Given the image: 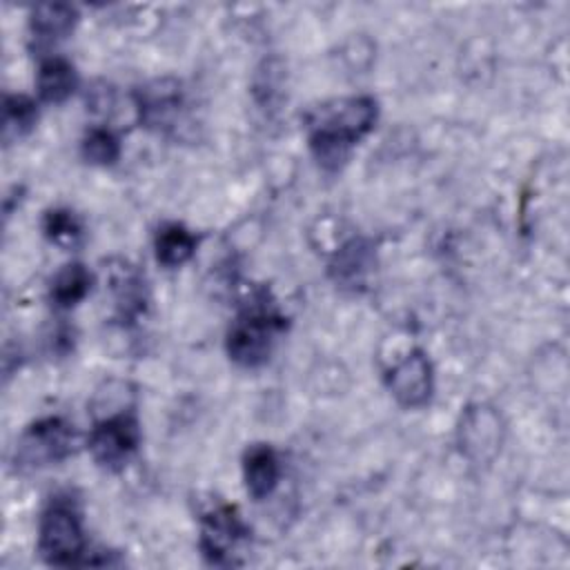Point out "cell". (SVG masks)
<instances>
[{
	"label": "cell",
	"mask_w": 570,
	"mask_h": 570,
	"mask_svg": "<svg viewBox=\"0 0 570 570\" xmlns=\"http://www.w3.org/2000/svg\"><path fill=\"white\" fill-rule=\"evenodd\" d=\"M376 100L370 96H352L325 102L307 116L309 149L318 165L336 171L352 147L374 127Z\"/></svg>",
	"instance_id": "obj_1"
},
{
	"label": "cell",
	"mask_w": 570,
	"mask_h": 570,
	"mask_svg": "<svg viewBox=\"0 0 570 570\" xmlns=\"http://www.w3.org/2000/svg\"><path fill=\"white\" fill-rule=\"evenodd\" d=\"M285 327L287 318L272 303L258 298L236 316L227 332L229 358L243 367L263 365Z\"/></svg>",
	"instance_id": "obj_2"
},
{
	"label": "cell",
	"mask_w": 570,
	"mask_h": 570,
	"mask_svg": "<svg viewBox=\"0 0 570 570\" xmlns=\"http://www.w3.org/2000/svg\"><path fill=\"white\" fill-rule=\"evenodd\" d=\"M87 541L82 517L71 497H53L40 517L38 550L51 566L82 563Z\"/></svg>",
	"instance_id": "obj_3"
},
{
	"label": "cell",
	"mask_w": 570,
	"mask_h": 570,
	"mask_svg": "<svg viewBox=\"0 0 570 570\" xmlns=\"http://www.w3.org/2000/svg\"><path fill=\"white\" fill-rule=\"evenodd\" d=\"M249 539L240 512L234 505H216L200 519V550L212 566H236L243 543Z\"/></svg>",
	"instance_id": "obj_4"
},
{
	"label": "cell",
	"mask_w": 570,
	"mask_h": 570,
	"mask_svg": "<svg viewBox=\"0 0 570 570\" xmlns=\"http://www.w3.org/2000/svg\"><path fill=\"white\" fill-rule=\"evenodd\" d=\"M76 432L60 416H47L27 428L16 448V461L20 468H42L62 461L73 452Z\"/></svg>",
	"instance_id": "obj_5"
},
{
	"label": "cell",
	"mask_w": 570,
	"mask_h": 570,
	"mask_svg": "<svg viewBox=\"0 0 570 570\" xmlns=\"http://www.w3.org/2000/svg\"><path fill=\"white\" fill-rule=\"evenodd\" d=\"M140 443V430L134 414H111L98 421L89 432V452L102 468H122Z\"/></svg>",
	"instance_id": "obj_6"
},
{
	"label": "cell",
	"mask_w": 570,
	"mask_h": 570,
	"mask_svg": "<svg viewBox=\"0 0 570 570\" xmlns=\"http://www.w3.org/2000/svg\"><path fill=\"white\" fill-rule=\"evenodd\" d=\"M387 387L403 407H423L434 390L430 358L421 350H412L387 372Z\"/></svg>",
	"instance_id": "obj_7"
},
{
	"label": "cell",
	"mask_w": 570,
	"mask_h": 570,
	"mask_svg": "<svg viewBox=\"0 0 570 570\" xmlns=\"http://www.w3.org/2000/svg\"><path fill=\"white\" fill-rule=\"evenodd\" d=\"M372 267H374L372 245L363 238H354L336 252V256L330 265V272H332V278L336 281V285L356 292V289L365 287Z\"/></svg>",
	"instance_id": "obj_8"
},
{
	"label": "cell",
	"mask_w": 570,
	"mask_h": 570,
	"mask_svg": "<svg viewBox=\"0 0 570 570\" xmlns=\"http://www.w3.org/2000/svg\"><path fill=\"white\" fill-rule=\"evenodd\" d=\"M243 476H245L247 492L256 501L269 497L281 476V463L276 452L265 443L249 445L243 456Z\"/></svg>",
	"instance_id": "obj_9"
},
{
	"label": "cell",
	"mask_w": 570,
	"mask_h": 570,
	"mask_svg": "<svg viewBox=\"0 0 570 570\" xmlns=\"http://www.w3.org/2000/svg\"><path fill=\"white\" fill-rule=\"evenodd\" d=\"M180 89L171 80H156L138 96L140 120L147 127H167L180 111Z\"/></svg>",
	"instance_id": "obj_10"
},
{
	"label": "cell",
	"mask_w": 570,
	"mask_h": 570,
	"mask_svg": "<svg viewBox=\"0 0 570 570\" xmlns=\"http://www.w3.org/2000/svg\"><path fill=\"white\" fill-rule=\"evenodd\" d=\"M76 20H78V11L71 4H60V2L40 4L31 11V20H29L31 38L36 40L38 47L53 45L67 38Z\"/></svg>",
	"instance_id": "obj_11"
},
{
	"label": "cell",
	"mask_w": 570,
	"mask_h": 570,
	"mask_svg": "<svg viewBox=\"0 0 570 570\" xmlns=\"http://www.w3.org/2000/svg\"><path fill=\"white\" fill-rule=\"evenodd\" d=\"M78 85V73L73 65L65 58H47L38 69V94L45 102L67 100Z\"/></svg>",
	"instance_id": "obj_12"
},
{
	"label": "cell",
	"mask_w": 570,
	"mask_h": 570,
	"mask_svg": "<svg viewBox=\"0 0 570 570\" xmlns=\"http://www.w3.org/2000/svg\"><path fill=\"white\" fill-rule=\"evenodd\" d=\"M196 243V236L187 227L178 223H167L158 229L154 238L156 261L165 267H178L194 256Z\"/></svg>",
	"instance_id": "obj_13"
},
{
	"label": "cell",
	"mask_w": 570,
	"mask_h": 570,
	"mask_svg": "<svg viewBox=\"0 0 570 570\" xmlns=\"http://www.w3.org/2000/svg\"><path fill=\"white\" fill-rule=\"evenodd\" d=\"M91 287V274L82 263L65 265L51 281V301L58 307H73Z\"/></svg>",
	"instance_id": "obj_14"
},
{
	"label": "cell",
	"mask_w": 570,
	"mask_h": 570,
	"mask_svg": "<svg viewBox=\"0 0 570 570\" xmlns=\"http://www.w3.org/2000/svg\"><path fill=\"white\" fill-rule=\"evenodd\" d=\"M38 120V107L31 98L16 94L4 98V114H2V138L4 142L18 140L27 136Z\"/></svg>",
	"instance_id": "obj_15"
},
{
	"label": "cell",
	"mask_w": 570,
	"mask_h": 570,
	"mask_svg": "<svg viewBox=\"0 0 570 570\" xmlns=\"http://www.w3.org/2000/svg\"><path fill=\"white\" fill-rule=\"evenodd\" d=\"M145 283L140 281V276L129 269L127 265H122L114 276H111V289H114V298L118 305V312L122 314V318H134L145 309Z\"/></svg>",
	"instance_id": "obj_16"
},
{
	"label": "cell",
	"mask_w": 570,
	"mask_h": 570,
	"mask_svg": "<svg viewBox=\"0 0 570 570\" xmlns=\"http://www.w3.org/2000/svg\"><path fill=\"white\" fill-rule=\"evenodd\" d=\"M45 236L58 245H78L82 238V223L71 209H49L42 218Z\"/></svg>",
	"instance_id": "obj_17"
},
{
	"label": "cell",
	"mask_w": 570,
	"mask_h": 570,
	"mask_svg": "<svg viewBox=\"0 0 570 570\" xmlns=\"http://www.w3.org/2000/svg\"><path fill=\"white\" fill-rule=\"evenodd\" d=\"M82 156L94 165H111L120 156V142L114 131L96 127L82 140Z\"/></svg>",
	"instance_id": "obj_18"
}]
</instances>
